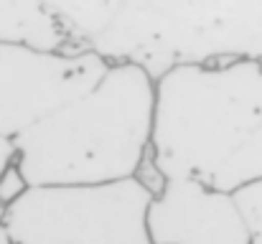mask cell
Instances as JSON below:
<instances>
[{
	"label": "cell",
	"mask_w": 262,
	"mask_h": 244,
	"mask_svg": "<svg viewBox=\"0 0 262 244\" xmlns=\"http://www.w3.org/2000/svg\"><path fill=\"white\" fill-rule=\"evenodd\" d=\"M153 161L222 191L262 181L260 61L183 64L156 79Z\"/></svg>",
	"instance_id": "obj_1"
},
{
	"label": "cell",
	"mask_w": 262,
	"mask_h": 244,
	"mask_svg": "<svg viewBox=\"0 0 262 244\" xmlns=\"http://www.w3.org/2000/svg\"><path fill=\"white\" fill-rule=\"evenodd\" d=\"M156 79L138 64H110L89 92L15 145L31 186H102L135 178L153 143Z\"/></svg>",
	"instance_id": "obj_2"
},
{
	"label": "cell",
	"mask_w": 262,
	"mask_h": 244,
	"mask_svg": "<svg viewBox=\"0 0 262 244\" xmlns=\"http://www.w3.org/2000/svg\"><path fill=\"white\" fill-rule=\"evenodd\" d=\"M89 49L153 79L183 64L262 61V0H122Z\"/></svg>",
	"instance_id": "obj_3"
},
{
	"label": "cell",
	"mask_w": 262,
	"mask_h": 244,
	"mask_svg": "<svg viewBox=\"0 0 262 244\" xmlns=\"http://www.w3.org/2000/svg\"><path fill=\"white\" fill-rule=\"evenodd\" d=\"M153 193L138 181L102 186H31L5 209L15 244H153L148 204Z\"/></svg>",
	"instance_id": "obj_4"
},
{
	"label": "cell",
	"mask_w": 262,
	"mask_h": 244,
	"mask_svg": "<svg viewBox=\"0 0 262 244\" xmlns=\"http://www.w3.org/2000/svg\"><path fill=\"white\" fill-rule=\"evenodd\" d=\"M110 69L97 51H43L0 43V138L18 140L33 125L89 92Z\"/></svg>",
	"instance_id": "obj_5"
},
{
	"label": "cell",
	"mask_w": 262,
	"mask_h": 244,
	"mask_svg": "<svg viewBox=\"0 0 262 244\" xmlns=\"http://www.w3.org/2000/svg\"><path fill=\"white\" fill-rule=\"evenodd\" d=\"M153 244H252L234 193L196 178H168L145 214Z\"/></svg>",
	"instance_id": "obj_6"
},
{
	"label": "cell",
	"mask_w": 262,
	"mask_h": 244,
	"mask_svg": "<svg viewBox=\"0 0 262 244\" xmlns=\"http://www.w3.org/2000/svg\"><path fill=\"white\" fill-rule=\"evenodd\" d=\"M0 43H26L43 51H77L69 33L38 0H0Z\"/></svg>",
	"instance_id": "obj_7"
},
{
	"label": "cell",
	"mask_w": 262,
	"mask_h": 244,
	"mask_svg": "<svg viewBox=\"0 0 262 244\" xmlns=\"http://www.w3.org/2000/svg\"><path fill=\"white\" fill-rule=\"evenodd\" d=\"M69 33L77 51L92 46L117 18L122 0H38Z\"/></svg>",
	"instance_id": "obj_8"
},
{
	"label": "cell",
	"mask_w": 262,
	"mask_h": 244,
	"mask_svg": "<svg viewBox=\"0 0 262 244\" xmlns=\"http://www.w3.org/2000/svg\"><path fill=\"white\" fill-rule=\"evenodd\" d=\"M234 198L252 229V244H262V181L242 186L234 191Z\"/></svg>",
	"instance_id": "obj_9"
},
{
	"label": "cell",
	"mask_w": 262,
	"mask_h": 244,
	"mask_svg": "<svg viewBox=\"0 0 262 244\" xmlns=\"http://www.w3.org/2000/svg\"><path fill=\"white\" fill-rule=\"evenodd\" d=\"M28 191H31V181H28V175L23 173L20 163L13 158V161L0 170V209L5 211V209L13 206L18 198H23Z\"/></svg>",
	"instance_id": "obj_10"
},
{
	"label": "cell",
	"mask_w": 262,
	"mask_h": 244,
	"mask_svg": "<svg viewBox=\"0 0 262 244\" xmlns=\"http://www.w3.org/2000/svg\"><path fill=\"white\" fill-rule=\"evenodd\" d=\"M15 158V145H13V140H5V138H0V170L8 165V163ZM3 209H0V219H3Z\"/></svg>",
	"instance_id": "obj_11"
},
{
	"label": "cell",
	"mask_w": 262,
	"mask_h": 244,
	"mask_svg": "<svg viewBox=\"0 0 262 244\" xmlns=\"http://www.w3.org/2000/svg\"><path fill=\"white\" fill-rule=\"evenodd\" d=\"M0 244H15V239H13V232H10V227L0 219Z\"/></svg>",
	"instance_id": "obj_12"
}]
</instances>
